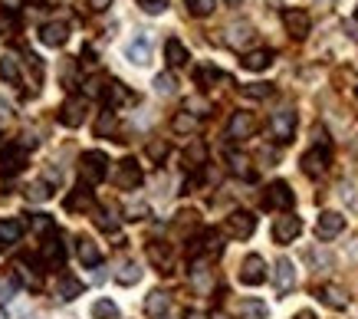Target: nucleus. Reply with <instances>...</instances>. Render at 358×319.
<instances>
[{
    "instance_id": "nucleus-30",
    "label": "nucleus",
    "mask_w": 358,
    "mask_h": 319,
    "mask_svg": "<svg viewBox=\"0 0 358 319\" xmlns=\"http://www.w3.org/2000/svg\"><path fill=\"white\" fill-rule=\"evenodd\" d=\"M227 162H230V171L240 178H253V168H250V158L240 152H227Z\"/></svg>"
},
{
    "instance_id": "nucleus-29",
    "label": "nucleus",
    "mask_w": 358,
    "mask_h": 319,
    "mask_svg": "<svg viewBox=\"0 0 358 319\" xmlns=\"http://www.w3.org/2000/svg\"><path fill=\"white\" fill-rule=\"evenodd\" d=\"M171 129L178 135H194L197 132V119L191 115V112H178V115L171 119Z\"/></svg>"
},
{
    "instance_id": "nucleus-35",
    "label": "nucleus",
    "mask_w": 358,
    "mask_h": 319,
    "mask_svg": "<svg viewBox=\"0 0 358 319\" xmlns=\"http://www.w3.org/2000/svg\"><path fill=\"white\" fill-rule=\"evenodd\" d=\"M187 13H194V17H210L214 7H217V0H185Z\"/></svg>"
},
{
    "instance_id": "nucleus-1",
    "label": "nucleus",
    "mask_w": 358,
    "mask_h": 319,
    "mask_svg": "<svg viewBox=\"0 0 358 319\" xmlns=\"http://www.w3.org/2000/svg\"><path fill=\"white\" fill-rule=\"evenodd\" d=\"M79 175H83L86 185H99L102 178L109 175V158L102 152H83V158H79Z\"/></svg>"
},
{
    "instance_id": "nucleus-10",
    "label": "nucleus",
    "mask_w": 358,
    "mask_h": 319,
    "mask_svg": "<svg viewBox=\"0 0 358 319\" xmlns=\"http://www.w3.org/2000/svg\"><path fill=\"white\" fill-rule=\"evenodd\" d=\"M342 231H345V218H342L338 211H322L319 220H315V234H319L322 241H332V237H338Z\"/></svg>"
},
{
    "instance_id": "nucleus-4",
    "label": "nucleus",
    "mask_w": 358,
    "mask_h": 319,
    "mask_svg": "<svg viewBox=\"0 0 358 319\" xmlns=\"http://www.w3.org/2000/svg\"><path fill=\"white\" fill-rule=\"evenodd\" d=\"M293 201H296V194L289 191V185H286V181H273V185L266 187V194H263V208L289 211V208H293Z\"/></svg>"
},
{
    "instance_id": "nucleus-22",
    "label": "nucleus",
    "mask_w": 358,
    "mask_h": 319,
    "mask_svg": "<svg viewBox=\"0 0 358 319\" xmlns=\"http://www.w3.org/2000/svg\"><path fill=\"white\" fill-rule=\"evenodd\" d=\"M164 59H168V66L178 69V66H185L187 63V46L178 40V36H171L168 43H164Z\"/></svg>"
},
{
    "instance_id": "nucleus-8",
    "label": "nucleus",
    "mask_w": 358,
    "mask_h": 319,
    "mask_svg": "<svg viewBox=\"0 0 358 319\" xmlns=\"http://www.w3.org/2000/svg\"><path fill=\"white\" fill-rule=\"evenodd\" d=\"M86 112H89V102L83 99V96H69V99L63 102V109H59V122L69 125V129H76V125L86 122Z\"/></svg>"
},
{
    "instance_id": "nucleus-14",
    "label": "nucleus",
    "mask_w": 358,
    "mask_h": 319,
    "mask_svg": "<svg viewBox=\"0 0 358 319\" xmlns=\"http://www.w3.org/2000/svg\"><path fill=\"white\" fill-rule=\"evenodd\" d=\"M303 171L309 178H319V175H326V168H329V152L326 148H309V152L303 155Z\"/></svg>"
},
{
    "instance_id": "nucleus-44",
    "label": "nucleus",
    "mask_w": 358,
    "mask_h": 319,
    "mask_svg": "<svg viewBox=\"0 0 358 319\" xmlns=\"http://www.w3.org/2000/svg\"><path fill=\"white\" fill-rule=\"evenodd\" d=\"M13 293H17V280H13V276H7V280L0 283V303H10Z\"/></svg>"
},
{
    "instance_id": "nucleus-37",
    "label": "nucleus",
    "mask_w": 358,
    "mask_h": 319,
    "mask_svg": "<svg viewBox=\"0 0 358 319\" xmlns=\"http://www.w3.org/2000/svg\"><path fill=\"white\" fill-rule=\"evenodd\" d=\"M92 316H96V319H119V306H115L112 299H96Z\"/></svg>"
},
{
    "instance_id": "nucleus-52",
    "label": "nucleus",
    "mask_w": 358,
    "mask_h": 319,
    "mask_svg": "<svg viewBox=\"0 0 358 319\" xmlns=\"http://www.w3.org/2000/svg\"><path fill=\"white\" fill-rule=\"evenodd\" d=\"M230 3H240V0H230Z\"/></svg>"
},
{
    "instance_id": "nucleus-36",
    "label": "nucleus",
    "mask_w": 358,
    "mask_h": 319,
    "mask_svg": "<svg viewBox=\"0 0 358 319\" xmlns=\"http://www.w3.org/2000/svg\"><path fill=\"white\" fill-rule=\"evenodd\" d=\"M250 36H253V30H250L247 23H237V27H230V36H227V43L230 46H243V43H250Z\"/></svg>"
},
{
    "instance_id": "nucleus-43",
    "label": "nucleus",
    "mask_w": 358,
    "mask_h": 319,
    "mask_svg": "<svg viewBox=\"0 0 358 319\" xmlns=\"http://www.w3.org/2000/svg\"><path fill=\"white\" fill-rule=\"evenodd\" d=\"M148 158H152V162H164V158H168V142H158V139L148 142Z\"/></svg>"
},
{
    "instance_id": "nucleus-17",
    "label": "nucleus",
    "mask_w": 358,
    "mask_h": 319,
    "mask_svg": "<svg viewBox=\"0 0 358 319\" xmlns=\"http://www.w3.org/2000/svg\"><path fill=\"white\" fill-rule=\"evenodd\" d=\"M56 297L63 299V303H73L76 297H83V280L63 274L59 280H56Z\"/></svg>"
},
{
    "instance_id": "nucleus-9",
    "label": "nucleus",
    "mask_w": 358,
    "mask_h": 319,
    "mask_svg": "<svg viewBox=\"0 0 358 319\" xmlns=\"http://www.w3.org/2000/svg\"><path fill=\"white\" fill-rule=\"evenodd\" d=\"M23 165H27V148L23 145H7L3 155H0V175H20Z\"/></svg>"
},
{
    "instance_id": "nucleus-31",
    "label": "nucleus",
    "mask_w": 358,
    "mask_h": 319,
    "mask_svg": "<svg viewBox=\"0 0 358 319\" xmlns=\"http://www.w3.org/2000/svg\"><path fill=\"white\" fill-rule=\"evenodd\" d=\"M0 79L3 83H20V66H17V59L13 56H0Z\"/></svg>"
},
{
    "instance_id": "nucleus-49",
    "label": "nucleus",
    "mask_w": 358,
    "mask_h": 319,
    "mask_svg": "<svg viewBox=\"0 0 358 319\" xmlns=\"http://www.w3.org/2000/svg\"><path fill=\"white\" fill-rule=\"evenodd\" d=\"M3 148H7V142H3V135H0V155H3Z\"/></svg>"
},
{
    "instance_id": "nucleus-50",
    "label": "nucleus",
    "mask_w": 358,
    "mask_h": 319,
    "mask_svg": "<svg viewBox=\"0 0 358 319\" xmlns=\"http://www.w3.org/2000/svg\"><path fill=\"white\" fill-rule=\"evenodd\" d=\"M352 99H355V109H358V86H355V92H352Z\"/></svg>"
},
{
    "instance_id": "nucleus-32",
    "label": "nucleus",
    "mask_w": 358,
    "mask_h": 319,
    "mask_svg": "<svg viewBox=\"0 0 358 319\" xmlns=\"http://www.w3.org/2000/svg\"><path fill=\"white\" fill-rule=\"evenodd\" d=\"M194 79H197V86L210 89V86H214V83H220V79H224V73H220L217 66H197Z\"/></svg>"
},
{
    "instance_id": "nucleus-28",
    "label": "nucleus",
    "mask_w": 358,
    "mask_h": 319,
    "mask_svg": "<svg viewBox=\"0 0 358 319\" xmlns=\"http://www.w3.org/2000/svg\"><path fill=\"white\" fill-rule=\"evenodd\" d=\"M148 257H152L155 267H162L164 274L171 270V247H164V243H148Z\"/></svg>"
},
{
    "instance_id": "nucleus-34",
    "label": "nucleus",
    "mask_w": 358,
    "mask_h": 319,
    "mask_svg": "<svg viewBox=\"0 0 358 319\" xmlns=\"http://www.w3.org/2000/svg\"><path fill=\"white\" fill-rule=\"evenodd\" d=\"M115 280H119L122 286L138 283V280H141V267H138V264H122V267H119V274H115Z\"/></svg>"
},
{
    "instance_id": "nucleus-40",
    "label": "nucleus",
    "mask_w": 358,
    "mask_h": 319,
    "mask_svg": "<svg viewBox=\"0 0 358 319\" xmlns=\"http://www.w3.org/2000/svg\"><path fill=\"white\" fill-rule=\"evenodd\" d=\"M112 129H115V112H112V109H106V112H102V115H99V122H96V135H99V139H102V135H106V132H112Z\"/></svg>"
},
{
    "instance_id": "nucleus-33",
    "label": "nucleus",
    "mask_w": 358,
    "mask_h": 319,
    "mask_svg": "<svg viewBox=\"0 0 358 319\" xmlns=\"http://www.w3.org/2000/svg\"><path fill=\"white\" fill-rule=\"evenodd\" d=\"M96 224H99V231H109V234L119 231V218H115V211L112 208H99L96 211Z\"/></svg>"
},
{
    "instance_id": "nucleus-51",
    "label": "nucleus",
    "mask_w": 358,
    "mask_h": 319,
    "mask_svg": "<svg viewBox=\"0 0 358 319\" xmlns=\"http://www.w3.org/2000/svg\"><path fill=\"white\" fill-rule=\"evenodd\" d=\"M0 319H7V313H3V306H0Z\"/></svg>"
},
{
    "instance_id": "nucleus-41",
    "label": "nucleus",
    "mask_w": 358,
    "mask_h": 319,
    "mask_svg": "<svg viewBox=\"0 0 358 319\" xmlns=\"http://www.w3.org/2000/svg\"><path fill=\"white\" fill-rule=\"evenodd\" d=\"M27 198L30 201H46L50 198V181H33V185L27 187Z\"/></svg>"
},
{
    "instance_id": "nucleus-13",
    "label": "nucleus",
    "mask_w": 358,
    "mask_h": 319,
    "mask_svg": "<svg viewBox=\"0 0 358 319\" xmlns=\"http://www.w3.org/2000/svg\"><path fill=\"white\" fill-rule=\"evenodd\" d=\"M257 132V119L250 115V112H234L227 122V135L230 139H250V135Z\"/></svg>"
},
{
    "instance_id": "nucleus-3",
    "label": "nucleus",
    "mask_w": 358,
    "mask_h": 319,
    "mask_svg": "<svg viewBox=\"0 0 358 319\" xmlns=\"http://www.w3.org/2000/svg\"><path fill=\"white\" fill-rule=\"evenodd\" d=\"M112 181H115V187H122V191H135V187L141 185V168L135 158H122L119 165H115V171H112Z\"/></svg>"
},
{
    "instance_id": "nucleus-47",
    "label": "nucleus",
    "mask_w": 358,
    "mask_h": 319,
    "mask_svg": "<svg viewBox=\"0 0 358 319\" xmlns=\"http://www.w3.org/2000/svg\"><path fill=\"white\" fill-rule=\"evenodd\" d=\"M109 3H112V0H89V7H92V10H106Z\"/></svg>"
},
{
    "instance_id": "nucleus-7",
    "label": "nucleus",
    "mask_w": 358,
    "mask_h": 319,
    "mask_svg": "<svg viewBox=\"0 0 358 319\" xmlns=\"http://www.w3.org/2000/svg\"><path fill=\"white\" fill-rule=\"evenodd\" d=\"M266 280V260L260 253H250L247 260L240 264V283L243 286H260Z\"/></svg>"
},
{
    "instance_id": "nucleus-11",
    "label": "nucleus",
    "mask_w": 358,
    "mask_h": 319,
    "mask_svg": "<svg viewBox=\"0 0 358 319\" xmlns=\"http://www.w3.org/2000/svg\"><path fill=\"white\" fill-rule=\"evenodd\" d=\"M282 23H286L289 36H296V40L309 36V30H313V20H309V13H306V10H296V7L282 10Z\"/></svg>"
},
{
    "instance_id": "nucleus-16",
    "label": "nucleus",
    "mask_w": 358,
    "mask_h": 319,
    "mask_svg": "<svg viewBox=\"0 0 358 319\" xmlns=\"http://www.w3.org/2000/svg\"><path fill=\"white\" fill-rule=\"evenodd\" d=\"M40 40H43L46 46H63L66 40H69V27H66L63 20L43 23V30H40Z\"/></svg>"
},
{
    "instance_id": "nucleus-5",
    "label": "nucleus",
    "mask_w": 358,
    "mask_h": 319,
    "mask_svg": "<svg viewBox=\"0 0 358 319\" xmlns=\"http://www.w3.org/2000/svg\"><path fill=\"white\" fill-rule=\"evenodd\" d=\"M299 234H303V220L296 218V214H289V211L273 220V241L276 243H293Z\"/></svg>"
},
{
    "instance_id": "nucleus-39",
    "label": "nucleus",
    "mask_w": 358,
    "mask_h": 319,
    "mask_svg": "<svg viewBox=\"0 0 358 319\" xmlns=\"http://www.w3.org/2000/svg\"><path fill=\"white\" fill-rule=\"evenodd\" d=\"M174 86H178V83H174L171 73H158V76H155V92H158V96H171Z\"/></svg>"
},
{
    "instance_id": "nucleus-48",
    "label": "nucleus",
    "mask_w": 358,
    "mask_h": 319,
    "mask_svg": "<svg viewBox=\"0 0 358 319\" xmlns=\"http://www.w3.org/2000/svg\"><path fill=\"white\" fill-rule=\"evenodd\" d=\"M185 319H207V313H201V309H187Z\"/></svg>"
},
{
    "instance_id": "nucleus-19",
    "label": "nucleus",
    "mask_w": 358,
    "mask_h": 319,
    "mask_svg": "<svg viewBox=\"0 0 358 319\" xmlns=\"http://www.w3.org/2000/svg\"><path fill=\"white\" fill-rule=\"evenodd\" d=\"M315 297L322 299L326 306H332V309H345V306H348V297H345V290H338V286H332V283L319 286V290H315Z\"/></svg>"
},
{
    "instance_id": "nucleus-45",
    "label": "nucleus",
    "mask_w": 358,
    "mask_h": 319,
    "mask_svg": "<svg viewBox=\"0 0 358 319\" xmlns=\"http://www.w3.org/2000/svg\"><path fill=\"white\" fill-rule=\"evenodd\" d=\"M138 3L145 13H162L164 7H168V0H138Z\"/></svg>"
},
{
    "instance_id": "nucleus-25",
    "label": "nucleus",
    "mask_w": 358,
    "mask_h": 319,
    "mask_svg": "<svg viewBox=\"0 0 358 319\" xmlns=\"http://www.w3.org/2000/svg\"><path fill=\"white\" fill-rule=\"evenodd\" d=\"M220 247H224V243L217 241V234H204V237H197V241L191 243V257H201V253H210V257H214V253H220Z\"/></svg>"
},
{
    "instance_id": "nucleus-18",
    "label": "nucleus",
    "mask_w": 358,
    "mask_h": 319,
    "mask_svg": "<svg viewBox=\"0 0 358 319\" xmlns=\"http://www.w3.org/2000/svg\"><path fill=\"white\" fill-rule=\"evenodd\" d=\"M243 69H250V73H263V69H270L273 63V50H250V53H243Z\"/></svg>"
},
{
    "instance_id": "nucleus-12",
    "label": "nucleus",
    "mask_w": 358,
    "mask_h": 319,
    "mask_svg": "<svg viewBox=\"0 0 358 319\" xmlns=\"http://www.w3.org/2000/svg\"><path fill=\"white\" fill-rule=\"evenodd\" d=\"M40 257H43L46 267H63L66 264V243H63V237H59V231L46 237V243L40 247Z\"/></svg>"
},
{
    "instance_id": "nucleus-27",
    "label": "nucleus",
    "mask_w": 358,
    "mask_h": 319,
    "mask_svg": "<svg viewBox=\"0 0 358 319\" xmlns=\"http://www.w3.org/2000/svg\"><path fill=\"white\" fill-rule=\"evenodd\" d=\"M131 96H129V89L122 86L119 79H112V83H106V106H109V109H115V106H119V102H129Z\"/></svg>"
},
{
    "instance_id": "nucleus-46",
    "label": "nucleus",
    "mask_w": 358,
    "mask_h": 319,
    "mask_svg": "<svg viewBox=\"0 0 358 319\" xmlns=\"http://www.w3.org/2000/svg\"><path fill=\"white\" fill-rule=\"evenodd\" d=\"M27 0H0V7H7V10H20Z\"/></svg>"
},
{
    "instance_id": "nucleus-23",
    "label": "nucleus",
    "mask_w": 358,
    "mask_h": 319,
    "mask_svg": "<svg viewBox=\"0 0 358 319\" xmlns=\"http://www.w3.org/2000/svg\"><path fill=\"white\" fill-rule=\"evenodd\" d=\"M168 306H171V299H168V293H162V290H152L148 299H145V313L152 319H162L164 313H168Z\"/></svg>"
},
{
    "instance_id": "nucleus-21",
    "label": "nucleus",
    "mask_w": 358,
    "mask_h": 319,
    "mask_svg": "<svg viewBox=\"0 0 358 319\" xmlns=\"http://www.w3.org/2000/svg\"><path fill=\"white\" fill-rule=\"evenodd\" d=\"M125 56H129L131 63L145 66V63L152 59V40H148V36H138V40H131L129 50H125Z\"/></svg>"
},
{
    "instance_id": "nucleus-24",
    "label": "nucleus",
    "mask_w": 358,
    "mask_h": 319,
    "mask_svg": "<svg viewBox=\"0 0 358 319\" xmlns=\"http://www.w3.org/2000/svg\"><path fill=\"white\" fill-rule=\"evenodd\" d=\"M89 208H92V191H89V185L79 181V187L66 198V211H73V214H76V211H89Z\"/></svg>"
},
{
    "instance_id": "nucleus-6",
    "label": "nucleus",
    "mask_w": 358,
    "mask_h": 319,
    "mask_svg": "<svg viewBox=\"0 0 358 319\" xmlns=\"http://www.w3.org/2000/svg\"><path fill=\"white\" fill-rule=\"evenodd\" d=\"M270 132L276 142H293V132H296V112L293 109H280V112H273V119H270Z\"/></svg>"
},
{
    "instance_id": "nucleus-38",
    "label": "nucleus",
    "mask_w": 358,
    "mask_h": 319,
    "mask_svg": "<svg viewBox=\"0 0 358 319\" xmlns=\"http://www.w3.org/2000/svg\"><path fill=\"white\" fill-rule=\"evenodd\" d=\"M243 96H247V99H270L273 86L270 83H250V86H243Z\"/></svg>"
},
{
    "instance_id": "nucleus-15",
    "label": "nucleus",
    "mask_w": 358,
    "mask_h": 319,
    "mask_svg": "<svg viewBox=\"0 0 358 319\" xmlns=\"http://www.w3.org/2000/svg\"><path fill=\"white\" fill-rule=\"evenodd\" d=\"M273 280H276V293H289L296 283V267L293 260H276V270H273Z\"/></svg>"
},
{
    "instance_id": "nucleus-42",
    "label": "nucleus",
    "mask_w": 358,
    "mask_h": 319,
    "mask_svg": "<svg viewBox=\"0 0 358 319\" xmlns=\"http://www.w3.org/2000/svg\"><path fill=\"white\" fill-rule=\"evenodd\" d=\"M191 165H204V158H207V148H204V142H194L191 148H187V155H185Z\"/></svg>"
},
{
    "instance_id": "nucleus-20",
    "label": "nucleus",
    "mask_w": 358,
    "mask_h": 319,
    "mask_svg": "<svg viewBox=\"0 0 358 319\" xmlns=\"http://www.w3.org/2000/svg\"><path fill=\"white\" fill-rule=\"evenodd\" d=\"M76 253H79V260H83V267H99L102 264V250H99L96 241H89V237H79L76 241Z\"/></svg>"
},
{
    "instance_id": "nucleus-26",
    "label": "nucleus",
    "mask_w": 358,
    "mask_h": 319,
    "mask_svg": "<svg viewBox=\"0 0 358 319\" xmlns=\"http://www.w3.org/2000/svg\"><path fill=\"white\" fill-rule=\"evenodd\" d=\"M20 234H23V227L17 220H0V250H3V247H13V243L20 241Z\"/></svg>"
},
{
    "instance_id": "nucleus-2",
    "label": "nucleus",
    "mask_w": 358,
    "mask_h": 319,
    "mask_svg": "<svg viewBox=\"0 0 358 319\" xmlns=\"http://www.w3.org/2000/svg\"><path fill=\"white\" fill-rule=\"evenodd\" d=\"M253 231H257V218L250 211H230L224 218V234L234 237V241H247Z\"/></svg>"
}]
</instances>
